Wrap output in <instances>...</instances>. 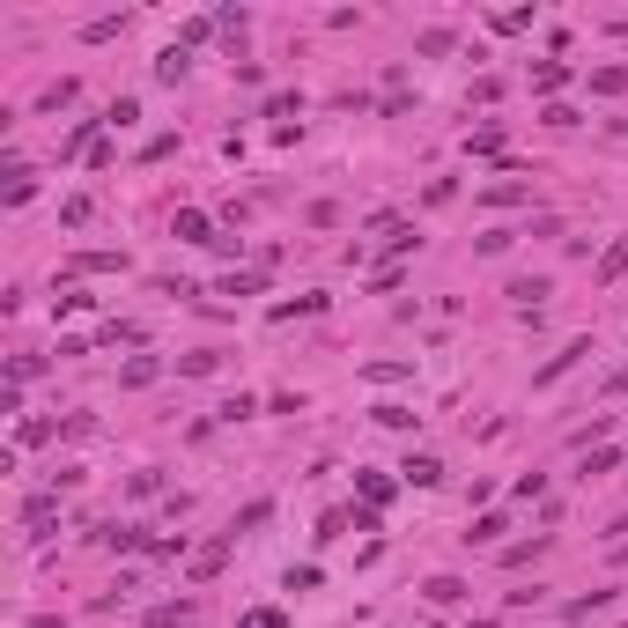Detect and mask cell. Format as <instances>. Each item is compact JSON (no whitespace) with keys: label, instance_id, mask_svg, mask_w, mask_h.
I'll use <instances>...</instances> for the list:
<instances>
[{"label":"cell","instance_id":"1","mask_svg":"<svg viewBox=\"0 0 628 628\" xmlns=\"http://www.w3.org/2000/svg\"><path fill=\"white\" fill-rule=\"evenodd\" d=\"M148 628H200V606L193 599H163V606H148Z\"/></svg>","mask_w":628,"mask_h":628},{"label":"cell","instance_id":"2","mask_svg":"<svg viewBox=\"0 0 628 628\" xmlns=\"http://www.w3.org/2000/svg\"><path fill=\"white\" fill-rule=\"evenodd\" d=\"M621 274H628V230H621L614 244H606V252H599V266H592V281H599V289H614Z\"/></svg>","mask_w":628,"mask_h":628},{"label":"cell","instance_id":"3","mask_svg":"<svg viewBox=\"0 0 628 628\" xmlns=\"http://www.w3.org/2000/svg\"><path fill=\"white\" fill-rule=\"evenodd\" d=\"M170 230H178L185 244H222V237H215V222H207L200 207H178V215H170Z\"/></svg>","mask_w":628,"mask_h":628},{"label":"cell","instance_id":"4","mask_svg":"<svg viewBox=\"0 0 628 628\" xmlns=\"http://www.w3.org/2000/svg\"><path fill=\"white\" fill-rule=\"evenodd\" d=\"M422 599H429V606H466V599H473V584H466V577H429V584H422Z\"/></svg>","mask_w":628,"mask_h":628},{"label":"cell","instance_id":"5","mask_svg":"<svg viewBox=\"0 0 628 628\" xmlns=\"http://www.w3.org/2000/svg\"><path fill=\"white\" fill-rule=\"evenodd\" d=\"M67 274H126V252H74Z\"/></svg>","mask_w":628,"mask_h":628},{"label":"cell","instance_id":"6","mask_svg":"<svg viewBox=\"0 0 628 628\" xmlns=\"http://www.w3.org/2000/svg\"><path fill=\"white\" fill-rule=\"evenodd\" d=\"M399 473H407V488H436V481H444V459H436V451H414Z\"/></svg>","mask_w":628,"mask_h":628},{"label":"cell","instance_id":"7","mask_svg":"<svg viewBox=\"0 0 628 628\" xmlns=\"http://www.w3.org/2000/svg\"><path fill=\"white\" fill-rule=\"evenodd\" d=\"M584 355H592V340H569V348H562V355H555V363H547L540 377H532V385H555V377H569V370L584 363Z\"/></svg>","mask_w":628,"mask_h":628},{"label":"cell","instance_id":"8","mask_svg":"<svg viewBox=\"0 0 628 628\" xmlns=\"http://www.w3.org/2000/svg\"><path fill=\"white\" fill-rule=\"evenodd\" d=\"M569 82V67L562 60H540V67H532V97H547V104H555V89Z\"/></svg>","mask_w":628,"mask_h":628},{"label":"cell","instance_id":"9","mask_svg":"<svg viewBox=\"0 0 628 628\" xmlns=\"http://www.w3.org/2000/svg\"><path fill=\"white\" fill-rule=\"evenodd\" d=\"M503 296H510V303H532V311H540V296H555V281H547V274H525V281H510Z\"/></svg>","mask_w":628,"mask_h":628},{"label":"cell","instance_id":"10","mask_svg":"<svg viewBox=\"0 0 628 628\" xmlns=\"http://www.w3.org/2000/svg\"><path fill=\"white\" fill-rule=\"evenodd\" d=\"M185 67H193V52H185V45H163L156 52V82H185Z\"/></svg>","mask_w":628,"mask_h":628},{"label":"cell","instance_id":"11","mask_svg":"<svg viewBox=\"0 0 628 628\" xmlns=\"http://www.w3.org/2000/svg\"><path fill=\"white\" fill-rule=\"evenodd\" d=\"M52 518H60V496H30L23 503V525L30 532H52Z\"/></svg>","mask_w":628,"mask_h":628},{"label":"cell","instance_id":"12","mask_svg":"<svg viewBox=\"0 0 628 628\" xmlns=\"http://www.w3.org/2000/svg\"><path fill=\"white\" fill-rule=\"evenodd\" d=\"M355 488H363V503H370V510H385V503H392V473H355Z\"/></svg>","mask_w":628,"mask_h":628},{"label":"cell","instance_id":"13","mask_svg":"<svg viewBox=\"0 0 628 628\" xmlns=\"http://www.w3.org/2000/svg\"><path fill=\"white\" fill-rule=\"evenodd\" d=\"M540 555H547V532H532V540L503 547V569H525V562H540Z\"/></svg>","mask_w":628,"mask_h":628},{"label":"cell","instance_id":"14","mask_svg":"<svg viewBox=\"0 0 628 628\" xmlns=\"http://www.w3.org/2000/svg\"><path fill=\"white\" fill-rule=\"evenodd\" d=\"M466 156H503V126H473L466 133Z\"/></svg>","mask_w":628,"mask_h":628},{"label":"cell","instance_id":"15","mask_svg":"<svg viewBox=\"0 0 628 628\" xmlns=\"http://www.w3.org/2000/svg\"><path fill=\"white\" fill-rule=\"evenodd\" d=\"M156 370H163L156 355H133V363L119 370V385H156Z\"/></svg>","mask_w":628,"mask_h":628},{"label":"cell","instance_id":"16","mask_svg":"<svg viewBox=\"0 0 628 628\" xmlns=\"http://www.w3.org/2000/svg\"><path fill=\"white\" fill-rule=\"evenodd\" d=\"M222 555H230V532H222L215 547H200V555H193V577H215V569H222Z\"/></svg>","mask_w":628,"mask_h":628},{"label":"cell","instance_id":"17","mask_svg":"<svg viewBox=\"0 0 628 628\" xmlns=\"http://www.w3.org/2000/svg\"><path fill=\"white\" fill-rule=\"evenodd\" d=\"M614 466H621V451H614V444H599L592 459H584V481H606V473H614Z\"/></svg>","mask_w":628,"mask_h":628},{"label":"cell","instance_id":"18","mask_svg":"<svg viewBox=\"0 0 628 628\" xmlns=\"http://www.w3.org/2000/svg\"><path fill=\"white\" fill-rule=\"evenodd\" d=\"M592 89H599V97H628V67H599Z\"/></svg>","mask_w":628,"mask_h":628},{"label":"cell","instance_id":"19","mask_svg":"<svg viewBox=\"0 0 628 628\" xmlns=\"http://www.w3.org/2000/svg\"><path fill=\"white\" fill-rule=\"evenodd\" d=\"M414 244H422V237H414V230H407V222H392V230H385V259H407V252H414Z\"/></svg>","mask_w":628,"mask_h":628},{"label":"cell","instance_id":"20","mask_svg":"<svg viewBox=\"0 0 628 628\" xmlns=\"http://www.w3.org/2000/svg\"><path fill=\"white\" fill-rule=\"evenodd\" d=\"M178 370H185V377H215V370H222V355H215V348H193Z\"/></svg>","mask_w":628,"mask_h":628},{"label":"cell","instance_id":"21","mask_svg":"<svg viewBox=\"0 0 628 628\" xmlns=\"http://www.w3.org/2000/svg\"><path fill=\"white\" fill-rule=\"evenodd\" d=\"M363 377H370V385H399V377H414V363H399V355H392V363H370Z\"/></svg>","mask_w":628,"mask_h":628},{"label":"cell","instance_id":"22","mask_svg":"<svg viewBox=\"0 0 628 628\" xmlns=\"http://www.w3.org/2000/svg\"><path fill=\"white\" fill-rule=\"evenodd\" d=\"M496 532H503V518L488 510V518H473V532H466V547H496Z\"/></svg>","mask_w":628,"mask_h":628},{"label":"cell","instance_id":"23","mask_svg":"<svg viewBox=\"0 0 628 628\" xmlns=\"http://www.w3.org/2000/svg\"><path fill=\"white\" fill-rule=\"evenodd\" d=\"M525 193H532V185H518V178H510V185H488V193H481V200H488V207H518Z\"/></svg>","mask_w":628,"mask_h":628},{"label":"cell","instance_id":"24","mask_svg":"<svg viewBox=\"0 0 628 628\" xmlns=\"http://www.w3.org/2000/svg\"><path fill=\"white\" fill-rule=\"evenodd\" d=\"M266 518H274V503H244L237 525H230V540H237V532H252V525H266Z\"/></svg>","mask_w":628,"mask_h":628},{"label":"cell","instance_id":"25","mask_svg":"<svg viewBox=\"0 0 628 628\" xmlns=\"http://www.w3.org/2000/svg\"><path fill=\"white\" fill-rule=\"evenodd\" d=\"M237 628H289V614H281V606H252Z\"/></svg>","mask_w":628,"mask_h":628},{"label":"cell","instance_id":"26","mask_svg":"<svg viewBox=\"0 0 628 628\" xmlns=\"http://www.w3.org/2000/svg\"><path fill=\"white\" fill-rule=\"evenodd\" d=\"M244 414H259V399L237 392V399H222V407H215V422H244Z\"/></svg>","mask_w":628,"mask_h":628},{"label":"cell","instance_id":"27","mask_svg":"<svg viewBox=\"0 0 628 628\" xmlns=\"http://www.w3.org/2000/svg\"><path fill=\"white\" fill-rule=\"evenodd\" d=\"M414 422H422L414 407H377V429H414Z\"/></svg>","mask_w":628,"mask_h":628},{"label":"cell","instance_id":"28","mask_svg":"<svg viewBox=\"0 0 628 628\" xmlns=\"http://www.w3.org/2000/svg\"><path fill=\"white\" fill-rule=\"evenodd\" d=\"M126 30V15H97V23H89L82 37H89V45H104V37H119Z\"/></svg>","mask_w":628,"mask_h":628},{"label":"cell","instance_id":"29","mask_svg":"<svg viewBox=\"0 0 628 628\" xmlns=\"http://www.w3.org/2000/svg\"><path fill=\"white\" fill-rule=\"evenodd\" d=\"M606 606H614V592H592V599L569 606V621H592V614H606Z\"/></svg>","mask_w":628,"mask_h":628},{"label":"cell","instance_id":"30","mask_svg":"<svg viewBox=\"0 0 628 628\" xmlns=\"http://www.w3.org/2000/svg\"><path fill=\"white\" fill-rule=\"evenodd\" d=\"M488 30H503V37H510V30H532V8H510V15H488Z\"/></svg>","mask_w":628,"mask_h":628},{"label":"cell","instance_id":"31","mask_svg":"<svg viewBox=\"0 0 628 628\" xmlns=\"http://www.w3.org/2000/svg\"><path fill=\"white\" fill-rule=\"evenodd\" d=\"M126 488H133V496H163V473H156V466H141V473H133Z\"/></svg>","mask_w":628,"mask_h":628},{"label":"cell","instance_id":"32","mask_svg":"<svg viewBox=\"0 0 628 628\" xmlns=\"http://www.w3.org/2000/svg\"><path fill=\"white\" fill-rule=\"evenodd\" d=\"M303 97H296V89H274V97H266V119H289V111H296Z\"/></svg>","mask_w":628,"mask_h":628},{"label":"cell","instance_id":"33","mask_svg":"<svg viewBox=\"0 0 628 628\" xmlns=\"http://www.w3.org/2000/svg\"><path fill=\"white\" fill-rule=\"evenodd\" d=\"M60 215H67V222H74V230H82V222H89V215H97V200H89V193H74V200H67V207H60Z\"/></svg>","mask_w":628,"mask_h":628},{"label":"cell","instance_id":"34","mask_svg":"<svg viewBox=\"0 0 628 628\" xmlns=\"http://www.w3.org/2000/svg\"><path fill=\"white\" fill-rule=\"evenodd\" d=\"M414 52H429V60H436V52H451V30H422V37H414Z\"/></svg>","mask_w":628,"mask_h":628},{"label":"cell","instance_id":"35","mask_svg":"<svg viewBox=\"0 0 628 628\" xmlns=\"http://www.w3.org/2000/svg\"><path fill=\"white\" fill-rule=\"evenodd\" d=\"M37 193V178H30V170H15V178H8V207H23Z\"/></svg>","mask_w":628,"mask_h":628},{"label":"cell","instance_id":"36","mask_svg":"<svg viewBox=\"0 0 628 628\" xmlns=\"http://www.w3.org/2000/svg\"><path fill=\"white\" fill-rule=\"evenodd\" d=\"M222 296H259V274H222Z\"/></svg>","mask_w":628,"mask_h":628},{"label":"cell","instance_id":"37","mask_svg":"<svg viewBox=\"0 0 628 628\" xmlns=\"http://www.w3.org/2000/svg\"><path fill=\"white\" fill-rule=\"evenodd\" d=\"M133 340H141V326H119V318L104 326V348H133Z\"/></svg>","mask_w":628,"mask_h":628}]
</instances>
